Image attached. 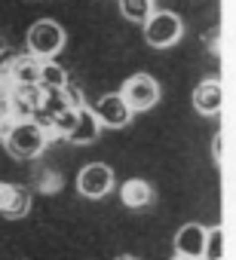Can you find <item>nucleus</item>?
<instances>
[{
    "label": "nucleus",
    "instance_id": "1",
    "mask_svg": "<svg viewBox=\"0 0 236 260\" xmlns=\"http://www.w3.org/2000/svg\"><path fill=\"white\" fill-rule=\"evenodd\" d=\"M46 132H43V125L40 119H16L13 128H10V135L4 138V147L13 159H37L43 150H46Z\"/></svg>",
    "mask_w": 236,
    "mask_h": 260
},
{
    "label": "nucleus",
    "instance_id": "2",
    "mask_svg": "<svg viewBox=\"0 0 236 260\" xmlns=\"http://www.w3.org/2000/svg\"><path fill=\"white\" fill-rule=\"evenodd\" d=\"M65 40H68V34H65V28H62L58 22L40 19V22H34V25L28 28L25 46H28V52L37 55L40 61H49V58H55V55L65 49Z\"/></svg>",
    "mask_w": 236,
    "mask_h": 260
},
{
    "label": "nucleus",
    "instance_id": "3",
    "mask_svg": "<svg viewBox=\"0 0 236 260\" xmlns=\"http://www.w3.org/2000/svg\"><path fill=\"white\" fill-rule=\"evenodd\" d=\"M184 34V22L178 13L172 10H157L144 19V43L154 49H169L181 40Z\"/></svg>",
    "mask_w": 236,
    "mask_h": 260
},
{
    "label": "nucleus",
    "instance_id": "4",
    "mask_svg": "<svg viewBox=\"0 0 236 260\" xmlns=\"http://www.w3.org/2000/svg\"><path fill=\"white\" fill-rule=\"evenodd\" d=\"M120 95H123V101L132 107V113H144V110L157 107V101H160V83H157L151 74H132V77L123 83Z\"/></svg>",
    "mask_w": 236,
    "mask_h": 260
},
{
    "label": "nucleus",
    "instance_id": "5",
    "mask_svg": "<svg viewBox=\"0 0 236 260\" xmlns=\"http://www.w3.org/2000/svg\"><path fill=\"white\" fill-rule=\"evenodd\" d=\"M113 169L104 166V162H89L80 169L77 175V193L86 196V199H104L110 190H113Z\"/></svg>",
    "mask_w": 236,
    "mask_h": 260
},
{
    "label": "nucleus",
    "instance_id": "6",
    "mask_svg": "<svg viewBox=\"0 0 236 260\" xmlns=\"http://www.w3.org/2000/svg\"><path fill=\"white\" fill-rule=\"evenodd\" d=\"M89 110L95 113V119H98L101 128H126L129 119H132V107L123 101L120 92H107V95H101Z\"/></svg>",
    "mask_w": 236,
    "mask_h": 260
},
{
    "label": "nucleus",
    "instance_id": "7",
    "mask_svg": "<svg viewBox=\"0 0 236 260\" xmlns=\"http://www.w3.org/2000/svg\"><path fill=\"white\" fill-rule=\"evenodd\" d=\"M193 107L202 113V116H215L221 113L224 107V83L221 80H202L196 89H193Z\"/></svg>",
    "mask_w": 236,
    "mask_h": 260
},
{
    "label": "nucleus",
    "instance_id": "8",
    "mask_svg": "<svg viewBox=\"0 0 236 260\" xmlns=\"http://www.w3.org/2000/svg\"><path fill=\"white\" fill-rule=\"evenodd\" d=\"M202 242H205V226L202 223H184L175 233V254L181 257H196L202 254Z\"/></svg>",
    "mask_w": 236,
    "mask_h": 260
},
{
    "label": "nucleus",
    "instance_id": "9",
    "mask_svg": "<svg viewBox=\"0 0 236 260\" xmlns=\"http://www.w3.org/2000/svg\"><path fill=\"white\" fill-rule=\"evenodd\" d=\"M98 135H101V125H98L95 113L89 107H83L77 113V122L71 125V132L65 135V141H71V144H92V141H98Z\"/></svg>",
    "mask_w": 236,
    "mask_h": 260
},
{
    "label": "nucleus",
    "instance_id": "10",
    "mask_svg": "<svg viewBox=\"0 0 236 260\" xmlns=\"http://www.w3.org/2000/svg\"><path fill=\"white\" fill-rule=\"evenodd\" d=\"M7 74L13 77L16 86H37V80H40V58L31 55V52H25V55H19V58L10 61Z\"/></svg>",
    "mask_w": 236,
    "mask_h": 260
},
{
    "label": "nucleus",
    "instance_id": "11",
    "mask_svg": "<svg viewBox=\"0 0 236 260\" xmlns=\"http://www.w3.org/2000/svg\"><path fill=\"white\" fill-rule=\"evenodd\" d=\"M120 202L126 208H148L154 202V187L141 178H129L120 184Z\"/></svg>",
    "mask_w": 236,
    "mask_h": 260
},
{
    "label": "nucleus",
    "instance_id": "12",
    "mask_svg": "<svg viewBox=\"0 0 236 260\" xmlns=\"http://www.w3.org/2000/svg\"><path fill=\"white\" fill-rule=\"evenodd\" d=\"M28 211H31V193H28L22 184H16L10 202L0 208V214H4L7 220H22V217H28Z\"/></svg>",
    "mask_w": 236,
    "mask_h": 260
},
{
    "label": "nucleus",
    "instance_id": "13",
    "mask_svg": "<svg viewBox=\"0 0 236 260\" xmlns=\"http://www.w3.org/2000/svg\"><path fill=\"white\" fill-rule=\"evenodd\" d=\"M65 83H68V71L62 64H55L52 58L49 61H40V80H37L40 89H62Z\"/></svg>",
    "mask_w": 236,
    "mask_h": 260
},
{
    "label": "nucleus",
    "instance_id": "14",
    "mask_svg": "<svg viewBox=\"0 0 236 260\" xmlns=\"http://www.w3.org/2000/svg\"><path fill=\"white\" fill-rule=\"evenodd\" d=\"M199 260H224V226H205Z\"/></svg>",
    "mask_w": 236,
    "mask_h": 260
},
{
    "label": "nucleus",
    "instance_id": "15",
    "mask_svg": "<svg viewBox=\"0 0 236 260\" xmlns=\"http://www.w3.org/2000/svg\"><path fill=\"white\" fill-rule=\"evenodd\" d=\"M154 13L151 0H120V16L132 25H144V19Z\"/></svg>",
    "mask_w": 236,
    "mask_h": 260
},
{
    "label": "nucleus",
    "instance_id": "16",
    "mask_svg": "<svg viewBox=\"0 0 236 260\" xmlns=\"http://www.w3.org/2000/svg\"><path fill=\"white\" fill-rule=\"evenodd\" d=\"M58 92H62L65 107H71V110H83V107H89V104H86V98H83V89H80V86H74L71 80H68Z\"/></svg>",
    "mask_w": 236,
    "mask_h": 260
},
{
    "label": "nucleus",
    "instance_id": "17",
    "mask_svg": "<svg viewBox=\"0 0 236 260\" xmlns=\"http://www.w3.org/2000/svg\"><path fill=\"white\" fill-rule=\"evenodd\" d=\"M13 122H16V116H13V113H7V116H0V141H4V138L10 135V128H13Z\"/></svg>",
    "mask_w": 236,
    "mask_h": 260
},
{
    "label": "nucleus",
    "instance_id": "18",
    "mask_svg": "<svg viewBox=\"0 0 236 260\" xmlns=\"http://www.w3.org/2000/svg\"><path fill=\"white\" fill-rule=\"evenodd\" d=\"M10 113V92H0V116Z\"/></svg>",
    "mask_w": 236,
    "mask_h": 260
},
{
    "label": "nucleus",
    "instance_id": "19",
    "mask_svg": "<svg viewBox=\"0 0 236 260\" xmlns=\"http://www.w3.org/2000/svg\"><path fill=\"white\" fill-rule=\"evenodd\" d=\"M221 144H224V135L218 132V135H215V156H218V162H221Z\"/></svg>",
    "mask_w": 236,
    "mask_h": 260
},
{
    "label": "nucleus",
    "instance_id": "20",
    "mask_svg": "<svg viewBox=\"0 0 236 260\" xmlns=\"http://www.w3.org/2000/svg\"><path fill=\"white\" fill-rule=\"evenodd\" d=\"M116 260H138V257H132V254H120Z\"/></svg>",
    "mask_w": 236,
    "mask_h": 260
},
{
    "label": "nucleus",
    "instance_id": "21",
    "mask_svg": "<svg viewBox=\"0 0 236 260\" xmlns=\"http://www.w3.org/2000/svg\"><path fill=\"white\" fill-rule=\"evenodd\" d=\"M172 260H196V257H181V254H175Z\"/></svg>",
    "mask_w": 236,
    "mask_h": 260
}]
</instances>
